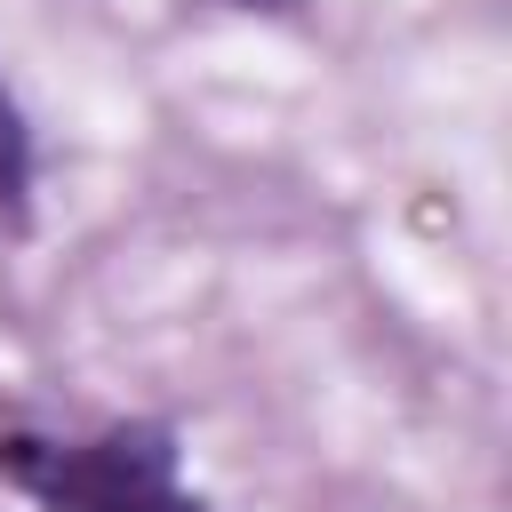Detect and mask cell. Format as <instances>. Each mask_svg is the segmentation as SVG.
Returning <instances> with one entry per match:
<instances>
[{"instance_id":"cell-1","label":"cell","mask_w":512,"mask_h":512,"mask_svg":"<svg viewBox=\"0 0 512 512\" xmlns=\"http://www.w3.org/2000/svg\"><path fill=\"white\" fill-rule=\"evenodd\" d=\"M0 488L32 512H216L184 488V440L160 416H112L96 432H0Z\"/></svg>"},{"instance_id":"cell-2","label":"cell","mask_w":512,"mask_h":512,"mask_svg":"<svg viewBox=\"0 0 512 512\" xmlns=\"http://www.w3.org/2000/svg\"><path fill=\"white\" fill-rule=\"evenodd\" d=\"M32 184H40V144H32V120L0 72V224H24L32 216Z\"/></svg>"},{"instance_id":"cell-3","label":"cell","mask_w":512,"mask_h":512,"mask_svg":"<svg viewBox=\"0 0 512 512\" xmlns=\"http://www.w3.org/2000/svg\"><path fill=\"white\" fill-rule=\"evenodd\" d=\"M232 8H264V16H288L296 0H232Z\"/></svg>"}]
</instances>
